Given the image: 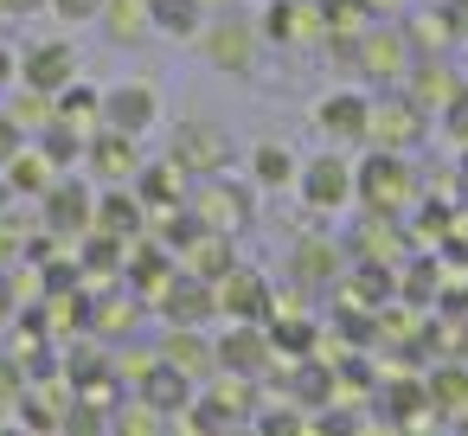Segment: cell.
Wrapping results in <instances>:
<instances>
[{"instance_id": "33", "label": "cell", "mask_w": 468, "mask_h": 436, "mask_svg": "<svg viewBox=\"0 0 468 436\" xmlns=\"http://www.w3.org/2000/svg\"><path fill=\"white\" fill-rule=\"evenodd\" d=\"M20 391H27V372L14 359H0V398H20Z\"/></svg>"}, {"instance_id": "16", "label": "cell", "mask_w": 468, "mask_h": 436, "mask_svg": "<svg viewBox=\"0 0 468 436\" xmlns=\"http://www.w3.org/2000/svg\"><path fill=\"white\" fill-rule=\"evenodd\" d=\"M314 116H321V129H327L334 142H366V116H372V103L353 97V90H340V97H327Z\"/></svg>"}, {"instance_id": "26", "label": "cell", "mask_w": 468, "mask_h": 436, "mask_svg": "<svg viewBox=\"0 0 468 436\" xmlns=\"http://www.w3.org/2000/svg\"><path fill=\"white\" fill-rule=\"evenodd\" d=\"M250 174H257L263 186H282V180L295 174V161H289V148H276V142H263V148H257V161H250Z\"/></svg>"}, {"instance_id": "19", "label": "cell", "mask_w": 468, "mask_h": 436, "mask_svg": "<svg viewBox=\"0 0 468 436\" xmlns=\"http://www.w3.org/2000/svg\"><path fill=\"white\" fill-rule=\"evenodd\" d=\"M161 359H167V366H180L186 378H199V372H212V366H218V359H212V346L199 340V327H174V334L161 340Z\"/></svg>"}, {"instance_id": "4", "label": "cell", "mask_w": 468, "mask_h": 436, "mask_svg": "<svg viewBox=\"0 0 468 436\" xmlns=\"http://www.w3.org/2000/svg\"><path fill=\"white\" fill-rule=\"evenodd\" d=\"M225 154H231V142L218 122H180L174 129V161L186 174H225Z\"/></svg>"}, {"instance_id": "2", "label": "cell", "mask_w": 468, "mask_h": 436, "mask_svg": "<svg viewBox=\"0 0 468 436\" xmlns=\"http://www.w3.org/2000/svg\"><path fill=\"white\" fill-rule=\"evenodd\" d=\"M97 122H103V129H122V135L154 129V122H161L154 84H116V90H103V116H97Z\"/></svg>"}, {"instance_id": "32", "label": "cell", "mask_w": 468, "mask_h": 436, "mask_svg": "<svg viewBox=\"0 0 468 436\" xmlns=\"http://www.w3.org/2000/svg\"><path fill=\"white\" fill-rule=\"evenodd\" d=\"M14 154H20V122H14V116H0V167H7Z\"/></svg>"}, {"instance_id": "5", "label": "cell", "mask_w": 468, "mask_h": 436, "mask_svg": "<svg viewBox=\"0 0 468 436\" xmlns=\"http://www.w3.org/2000/svg\"><path fill=\"white\" fill-rule=\"evenodd\" d=\"M193 218L206 225V231H244V218H250V193L244 186H225L218 174H206V186H199V199H193Z\"/></svg>"}, {"instance_id": "17", "label": "cell", "mask_w": 468, "mask_h": 436, "mask_svg": "<svg viewBox=\"0 0 468 436\" xmlns=\"http://www.w3.org/2000/svg\"><path fill=\"white\" fill-rule=\"evenodd\" d=\"M366 135H378L385 148H410V142L423 135V116H417L410 103H372V116H366Z\"/></svg>"}, {"instance_id": "8", "label": "cell", "mask_w": 468, "mask_h": 436, "mask_svg": "<svg viewBox=\"0 0 468 436\" xmlns=\"http://www.w3.org/2000/svg\"><path fill=\"white\" fill-rule=\"evenodd\" d=\"M212 308H218V295H212V282H199L193 270L161 282V314H167V327H199Z\"/></svg>"}, {"instance_id": "38", "label": "cell", "mask_w": 468, "mask_h": 436, "mask_svg": "<svg viewBox=\"0 0 468 436\" xmlns=\"http://www.w3.org/2000/svg\"><path fill=\"white\" fill-rule=\"evenodd\" d=\"M7 71H14V65H7V52H0V84H7Z\"/></svg>"}, {"instance_id": "35", "label": "cell", "mask_w": 468, "mask_h": 436, "mask_svg": "<svg viewBox=\"0 0 468 436\" xmlns=\"http://www.w3.org/2000/svg\"><path fill=\"white\" fill-rule=\"evenodd\" d=\"M46 7V0H0V14H7V20H27V14H39Z\"/></svg>"}, {"instance_id": "27", "label": "cell", "mask_w": 468, "mask_h": 436, "mask_svg": "<svg viewBox=\"0 0 468 436\" xmlns=\"http://www.w3.org/2000/svg\"><path fill=\"white\" fill-rule=\"evenodd\" d=\"M129 282H135V289H154V282H167V250L142 244V250H135V263H129Z\"/></svg>"}, {"instance_id": "10", "label": "cell", "mask_w": 468, "mask_h": 436, "mask_svg": "<svg viewBox=\"0 0 468 436\" xmlns=\"http://www.w3.org/2000/svg\"><path fill=\"white\" fill-rule=\"evenodd\" d=\"M206 58H212L218 71H250V65H257V27H250V20H218V27L206 33Z\"/></svg>"}, {"instance_id": "12", "label": "cell", "mask_w": 468, "mask_h": 436, "mask_svg": "<svg viewBox=\"0 0 468 436\" xmlns=\"http://www.w3.org/2000/svg\"><path fill=\"white\" fill-rule=\"evenodd\" d=\"M84 161H90V174H97V180H135V167H142V154H135V135H122V129H103V135H90Z\"/></svg>"}, {"instance_id": "11", "label": "cell", "mask_w": 468, "mask_h": 436, "mask_svg": "<svg viewBox=\"0 0 468 436\" xmlns=\"http://www.w3.org/2000/svg\"><path fill=\"white\" fill-rule=\"evenodd\" d=\"M302 193H308V206H314V212L346 206V199H353V174H346V161H340V154H314V161H308V174H302Z\"/></svg>"}, {"instance_id": "9", "label": "cell", "mask_w": 468, "mask_h": 436, "mask_svg": "<svg viewBox=\"0 0 468 436\" xmlns=\"http://www.w3.org/2000/svg\"><path fill=\"white\" fill-rule=\"evenodd\" d=\"M90 212H97L90 186H78V180H52V186H46V225H52L58 238L90 231Z\"/></svg>"}, {"instance_id": "14", "label": "cell", "mask_w": 468, "mask_h": 436, "mask_svg": "<svg viewBox=\"0 0 468 436\" xmlns=\"http://www.w3.org/2000/svg\"><path fill=\"white\" fill-rule=\"evenodd\" d=\"M180 193H186V167L167 154V161H154V167H135V199L148 206V212H167V206H180Z\"/></svg>"}, {"instance_id": "34", "label": "cell", "mask_w": 468, "mask_h": 436, "mask_svg": "<svg viewBox=\"0 0 468 436\" xmlns=\"http://www.w3.org/2000/svg\"><path fill=\"white\" fill-rule=\"evenodd\" d=\"M423 97H455V78L449 71H423Z\"/></svg>"}, {"instance_id": "6", "label": "cell", "mask_w": 468, "mask_h": 436, "mask_svg": "<svg viewBox=\"0 0 468 436\" xmlns=\"http://www.w3.org/2000/svg\"><path fill=\"white\" fill-rule=\"evenodd\" d=\"M212 295H218V308H225L231 321H270V282H263L257 270H244V263H231Z\"/></svg>"}, {"instance_id": "37", "label": "cell", "mask_w": 468, "mask_h": 436, "mask_svg": "<svg viewBox=\"0 0 468 436\" xmlns=\"http://www.w3.org/2000/svg\"><path fill=\"white\" fill-rule=\"evenodd\" d=\"M7 308H14V282H7V276H0V314H7Z\"/></svg>"}, {"instance_id": "24", "label": "cell", "mask_w": 468, "mask_h": 436, "mask_svg": "<svg viewBox=\"0 0 468 436\" xmlns=\"http://www.w3.org/2000/svg\"><path fill=\"white\" fill-rule=\"evenodd\" d=\"M84 270H90V276H116V270H122V238H110V231H97V225H90Z\"/></svg>"}, {"instance_id": "18", "label": "cell", "mask_w": 468, "mask_h": 436, "mask_svg": "<svg viewBox=\"0 0 468 436\" xmlns=\"http://www.w3.org/2000/svg\"><path fill=\"white\" fill-rule=\"evenodd\" d=\"M289 270H295V282H308V289H314V282H334V276H340V244H334V238H302Z\"/></svg>"}, {"instance_id": "13", "label": "cell", "mask_w": 468, "mask_h": 436, "mask_svg": "<svg viewBox=\"0 0 468 436\" xmlns=\"http://www.w3.org/2000/svg\"><path fill=\"white\" fill-rule=\"evenodd\" d=\"M193 404V378L167 359H148L142 366V410H186Z\"/></svg>"}, {"instance_id": "28", "label": "cell", "mask_w": 468, "mask_h": 436, "mask_svg": "<svg viewBox=\"0 0 468 436\" xmlns=\"http://www.w3.org/2000/svg\"><path fill=\"white\" fill-rule=\"evenodd\" d=\"M430 404H436V410L468 404V372H436V378H430Z\"/></svg>"}, {"instance_id": "30", "label": "cell", "mask_w": 468, "mask_h": 436, "mask_svg": "<svg viewBox=\"0 0 468 436\" xmlns=\"http://www.w3.org/2000/svg\"><path fill=\"white\" fill-rule=\"evenodd\" d=\"M46 7H52L58 20H71V27H84V20H97V14H103V0H46Z\"/></svg>"}, {"instance_id": "29", "label": "cell", "mask_w": 468, "mask_h": 436, "mask_svg": "<svg viewBox=\"0 0 468 436\" xmlns=\"http://www.w3.org/2000/svg\"><path fill=\"white\" fill-rule=\"evenodd\" d=\"M90 327H97V334H122V327H135V302H103V308L90 314Z\"/></svg>"}, {"instance_id": "15", "label": "cell", "mask_w": 468, "mask_h": 436, "mask_svg": "<svg viewBox=\"0 0 468 436\" xmlns=\"http://www.w3.org/2000/svg\"><path fill=\"white\" fill-rule=\"evenodd\" d=\"M90 225H97V231H110V238H142V225H148V206H142L135 193H122V186L110 180V193L97 199Z\"/></svg>"}, {"instance_id": "40", "label": "cell", "mask_w": 468, "mask_h": 436, "mask_svg": "<svg viewBox=\"0 0 468 436\" xmlns=\"http://www.w3.org/2000/svg\"><path fill=\"white\" fill-rule=\"evenodd\" d=\"M378 7H398V0H378Z\"/></svg>"}, {"instance_id": "39", "label": "cell", "mask_w": 468, "mask_h": 436, "mask_svg": "<svg viewBox=\"0 0 468 436\" xmlns=\"http://www.w3.org/2000/svg\"><path fill=\"white\" fill-rule=\"evenodd\" d=\"M0 423H7V404H0Z\"/></svg>"}, {"instance_id": "22", "label": "cell", "mask_w": 468, "mask_h": 436, "mask_svg": "<svg viewBox=\"0 0 468 436\" xmlns=\"http://www.w3.org/2000/svg\"><path fill=\"white\" fill-rule=\"evenodd\" d=\"M39 154H46V161H52V174H58V167H71V161H84V142H78V129H71V122H58V116H52V129H46V142H39Z\"/></svg>"}, {"instance_id": "25", "label": "cell", "mask_w": 468, "mask_h": 436, "mask_svg": "<svg viewBox=\"0 0 468 436\" xmlns=\"http://www.w3.org/2000/svg\"><path fill=\"white\" fill-rule=\"evenodd\" d=\"M103 14H110V33L116 39H135L142 27H154L148 20V0H103Z\"/></svg>"}, {"instance_id": "1", "label": "cell", "mask_w": 468, "mask_h": 436, "mask_svg": "<svg viewBox=\"0 0 468 436\" xmlns=\"http://www.w3.org/2000/svg\"><path fill=\"white\" fill-rule=\"evenodd\" d=\"M353 186H359V199L385 218V212H404L410 206V167H404V154L398 148H385V154H372L359 174H353Z\"/></svg>"}, {"instance_id": "21", "label": "cell", "mask_w": 468, "mask_h": 436, "mask_svg": "<svg viewBox=\"0 0 468 436\" xmlns=\"http://www.w3.org/2000/svg\"><path fill=\"white\" fill-rule=\"evenodd\" d=\"M97 116H103V97H97V90H84V84L71 78V84L58 90V122H71V129H78V122H97Z\"/></svg>"}, {"instance_id": "36", "label": "cell", "mask_w": 468, "mask_h": 436, "mask_svg": "<svg viewBox=\"0 0 468 436\" xmlns=\"http://www.w3.org/2000/svg\"><path fill=\"white\" fill-rule=\"evenodd\" d=\"M14 206V180H7V167H0V212Z\"/></svg>"}, {"instance_id": "31", "label": "cell", "mask_w": 468, "mask_h": 436, "mask_svg": "<svg viewBox=\"0 0 468 436\" xmlns=\"http://www.w3.org/2000/svg\"><path fill=\"white\" fill-rule=\"evenodd\" d=\"M295 391H302L308 404H314V398H327V366H308V372L295 378Z\"/></svg>"}, {"instance_id": "7", "label": "cell", "mask_w": 468, "mask_h": 436, "mask_svg": "<svg viewBox=\"0 0 468 436\" xmlns=\"http://www.w3.org/2000/svg\"><path fill=\"white\" fill-rule=\"evenodd\" d=\"M212 359H218L225 372H238V378H257V372L270 366V334H263V321H231V334L212 346Z\"/></svg>"}, {"instance_id": "23", "label": "cell", "mask_w": 468, "mask_h": 436, "mask_svg": "<svg viewBox=\"0 0 468 436\" xmlns=\"http://www.w3.org/2000/svg\"><path fill=\"white\" fill-rule=\"evenodd\" d=\"M366 71L398 78V71H404V39H398V33H372V39H366Z\"/></svg>"}, {"instance_id": "3", "label": "cell", "mask_w": 468, "mask_h": 436, "mask_svg": "<svg viewBox=\"0 0 468 436\" xmlns=\"http://www.w3.org/2000/svg\"><path fill=\"white\" fill-rule=\"evenodd\" d=\"M20 78H27V90H33V97H58V90L78 78V52H71V46H58V39H46V46H27V58H20Z\"/></svg>"}, {"instance_id": "20", "label": "cell", "mask_w": 468, "mask_h": 436, "mask_svg": "<svg viewBox=\"0 0 468 436\" xmlns=\"http://www.w3.org/2000/svg\"><path fill=\"white\" fill-rule=\"evenodd\" d=\"M148 20H154L161 33L193 39V33L206 27V0H148Z\"/></svg>"}]
</instances>
